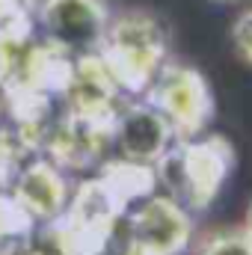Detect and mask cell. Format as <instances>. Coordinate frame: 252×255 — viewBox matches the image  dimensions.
Returning <instances> with one entry per match:
<instances>
[{
	"label": "cell",
	"mask_w": 252,
	"mask_h": 255,
	"mask_svg": "<svg viewBox=\"0 0 252 255\" xmlns=\"http://www.w3.org/2000/svg\"><path fill=\"white\" fill-rule=\"evenodd\" d=\"M226 3H229V0H226Z\"/></svg>",
	"instance_id": "cell-12"
},
{
	"label": "cell",
	"mask_w": 252,
	"mask_h": 255,
	"mask_svg": "<svg viewBox=\"0 0 252 255\" xmlns=\"http://www.w3.org/2000/svg\"><path fill=\"white\" fill-rule=\"evenodd\" d=\"M232 48L238 54V60L252 68V6H247L235 21H232Z\"/></svg>",
	"instance_id": "cell-9"
},
{
	"label": "cell",
	"mask_w": 252,
	"mask_h": 255,
	"mask_svg": "<svg viewBox=\"0 0 252 255\" xmlns=\"http://www.w3.org/2000/svg\"><path fill=\"white\" fill-rule=\"evenodd\" d=\"M18 196L36 217H57L65 202V184L57 169H51L48 163H36L21 175Z\"/></svg>",
	"instance_id": "cell-7"
},
{
	"label": "cell",
	"mask_w": 252,
	"mask_h": 255,
	"mask_svg": "<svg viewBox=\"0 0 252 255\" xmlns=\"http://www.w3.org/2000/svg\"><path fill=\"white\" fill-rule=\"evenodd\" d=\"M0 9H3V3H0Z\"/></svg>",
	"instance_id": "cell-11"
},
{
	"label": "cell",
	"mask_w": 252,
	"mask_h": 255,
	"mask_svg": "<svg viewBox=\"0 0 252 255\" xmlns=\"http://www.w3.org/2000/svg\"><path fill=\"white\" fill-rule=\"evenodd\" d=\"M193 255H252V238L244 226H214L193 235Z\"/></svg>",
	"instance_id": "cell-8"
},
{
	"label": "cell",
	"mask_w": 252,
	"mask_h": 255,
	"mask_svg": "<svg viewBox=\"0 0 252 255\" xmlns=\"http://www.w3.org/2000/svg\"><path fill=\"white\" fill-rule=\"evenodd\" d=\"M241 226H244V232L252 238V199L247 202V211H244V220H241Z\"/></svg>",
	"instance_id": "cell-10"
},
{
	"label": "cell",
	"mask_w": 252,
	"mask_h": 255,
	"mask_svg": "<svg viewBox=\"0 0 252 255\" xmlns=\"http://www.w3.org/2000/svg\"><path fill=\"white\" fill-rule=\"evenodd\" d=\"M145 101L169 122L178 142L196 139L217 113L208 77L196 65L178 60H166V65L154 74L145 89Z\"/></svg>",
	"instance_id": "cell-2"
},
{
	"label": "cell",
	"mask_w": 252,
	"mask_h": 255,
	"mask_svg": "<svg viewBox=\"0 0 252 255\" xmlns=\"http://www.w3.org/2000/svg\"><path fill=\"white\" fill-rule=\"evenodd\" d=\"M193 235L190 208L175 196H151L130 217V253L136 255H181Z\"/></svg>",
	"instance_id": "cell-4"
},
{
	"label": "cell",
	"mask_w": 252,
	"mask_h": 255,
	"mask_svg": "<svg viewBox=\"0 0 252 255\" xmlns=\"http://www.w3.org/2000/svg\"><path fill=\"white\" fill-rule=\"evenodd\" d=\"M116 145L130 163H160L175 142L169 122L148 104H133L116 119Z\"/></svg>",
	"instance_id": "cell-6"
},
{
	"label": "cell",
	"mask_w": 252,
	"mask_h": 255,
	"mask_svg": "<svg viewBox=\"0 0 252 255\" xmlns=\"http://www.w3.org/2000/svg\"><path fill=\"white\" fill-rule=\"evenodd\" d=\"M98 60L110 71L116 86L127 92H145L154 74L169 60V33L151 12L125 9L107 21Z\"/></svg>",
	"instance_id": "cell-1"
},
{
	"label": "cell",
	"mask_w": 252,
	"mask_h": 255,
	"mask_svg": "<svg viewBox=\"0 0 252 255\" xmlns=\"http://www.w3.org/2000/svg\"><path fill=\"white\" fill-rule=\"evenodd\" d=\"M166 157H172L178 166L175 187L181 190L187 208L205 211L214 202V196L220 193L226 175L232 172L235 148L229 145L226 136H208L199 142H193V139L181 142V148L175 154L166 151Z\"/></svg>",
	"instance_id": "cell-3"
},
{
	"label": "cell",
	"mask_w": 252,
	"mask_h": 255,
	"mask_svg": "<svg viewBox=\"0 0 252 255\" xmlns=\"http://www.w3.org/2000/svg\"><path fill=\"white\" fill-rule=\"evenodd\" d=\"M107 21L110 15L101 0H45L42 6V24L48 27L51 39L71 51L77 48L98 54Z\"/></svg>",
	"instance_id": "cell-5"
}]
</instances>
